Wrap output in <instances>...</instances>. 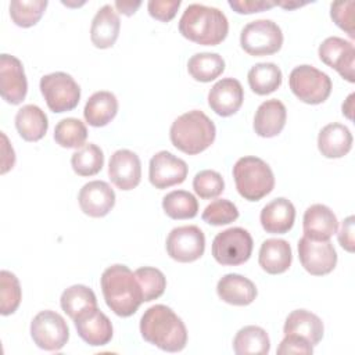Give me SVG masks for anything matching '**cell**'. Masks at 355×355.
Masks as SVG:
<instances>
[{
	"mask_svg": "<svg viewBox=\"0 0 355 355\" xmlns=\"http://www.w3.org/2000/svg\"><path fill=\"white\" fill-rule=\"evenodd\" d=\"M240 44L250 55H270L282 49L283 32L272 19H255L243 28Z\"/></svg>",
	"mask_w": 355,
	"mask_h": 355,
	"instance_id": "cell-7",
	"label": "cell"
},
{
	"mask_svg": "<svg viewBox=\"0 0 355 355\" xmlns=\"http://www.w3.org/2000/svg\"><path fill=\"white\" fill-rule=\"evenodd\" d=\"M31 337L44 351H60L69 338V329L60 313L46 309L32 319Z\"/></svg>",
	"mask_w": 355,
	"mask_h": 355,
	"instance_id": "cell-10",
	"label": "cell"
},
{
	"mask_svg": "<svg viewBox=\"0 0 355 355\" xmlns=\"http://www.w3.org/2000/svg\"><path fill=\"white\" fill-rule=\"evenodd\" d=\"M40 92L47 107L53 112H65L73 110L80 98V87L67 72H53L42 76Z\"/></svg>",
	"mask_w": 355,
	"mask_h": 355,
	"instance_id": "cell-8",
	"label": "cell"
},
{
	"mask_svg": "<svg viewBox=\"0 0 355 355\" xmlns=\"http://www.w3.org/2000/svg\"><path fill=\"white\" fill-rule=\"evenodd\" d=\"M15 128L24 140L37 141L49 129L47 115L40 107L26 104L15 114Z\"/></svg>",
	"mask_w": 355,
	"mask_h": 355,
	"instance_id": "cell-29",
	"label": "cell"
},
{
	"mask_svg": "<svg viewBox=\"0 0 355 355\" xmlns=\"http://www.w3.org/2000/svg\"><path fill=\"white\" fill-rule=\"evenodd\" d=\"M276 3V6H280V7H283V8H286V10H291V8H297V7H301V6H305L306 3H298V1H280V3H277V1H275Z\"/></svg>",
	"mask_w": 355,
	"mask_h": 355,
	"instance_id": "cell-50",
	"label": "cell"
},
{
	"mask_svg": "<svg viewBox=\"0 0 355 355\" xmlns=\"http://www.w3.org/2000/svg\"><path fill=\"white\" fill-rule=\"evenodd\" d=\"M83 214L92 218L105 216L115 205V193L104 180H92L82 186L78 196Z\"/></svg>",
	"mask_w": 355,
	"mask_h": 355,
	"instance_id": "cell-18",
	"label": "cell"
},
{
	"mask_svg": "<svg viewBox=\"0 0 355 355\" xmlns=\"http://www.w3.org/2000/svg\"><path fill=\"white\" fill-rule=\"evenodd\" d=\"M229 6L239 14H252L269 10L275 7L276 3L265 0H229Z\"/></svg>",
	"mask_w": 355,
	"mask_h": 355,
	"instance_id": "cell-45",
	"label": "cell"
},
{
	"mask_svg": "<svg viewBox=\"0 0 355 355\" xmlns=\"http://www.w3.org/2000/svg\"><path fill=\"white\" fill-rule=\"evenodd\" d=\"M108 176L119 190L128 191L137 187L141 179L139 155L126 148L116 150L110 158Z\"/></svg>",
	"mask_w": 355,
	"mask_h": 355,
	"instance_id": "cell-16",
	"label": "cell"
},
{
	"mask_svg": "<svg viewBox=\"0 0 355 355\" xmlns=\"http://www.w3.org/2000/svg\"><path fill=\"white\" fill-rule=\"evenodd\" d=\"M252 237L243 227H229L212 241V257L220 265L236 266L247 262L252 252Z\"/></svg>",
	"mask_w": 355,
	"mask_h": 355,
	"instance_id": "cell-9",
	"label": "cell"
},
{
	"mask_svg": "<svg viewBox=\"0 0 355 355\" xmlns=\"http://www.w3.org/2000/svg\"><path fill=\"white\" fill-rule=\"evenodd\" d=\"M114 6L121 14L130 17L139 10V7L141 6V1H115Z\"/></svg>",
	"mask_w": 355,
	"mask_h": 355,
	"instance_id": "cell-48",
	"label": "cell"
},
{
	"mask_svg": "<svg viewBox=\"0 0 355 355\" xmlns=\"http://www.w3.org/2000/svg\"><path fill=\"white\" fill-rule=\"evenodd\" d=\"M286 119L287 111L284 104L277 98L266 100L255 111L254 130L261 137H275L283 130Z\"/></svg>",
	"mask_w": 355,
	"mask_h": 355,
	"instance_id": "cell-24",
	"label": "cell"
},
{
	"mask_svg": "<svg viewBox=\"0 0 355 355\" xmlns=\"http://www.w3.org/2000/svg\"><path fill=\"white\" fill-rule=\"evenodd\" d=\"M288 85L294 96L305 104H322L331 93V79L327 73L312 65H298L288 76Z\"/></svg>",
	"mask_w": 355,
	"mask_h": 355,
	"instance_id": "cell-6",
	"label": "cell"
},
{
	"mask_svg": "<svg viewBox=\"0 0 355 355\" xmlns=\"http://www.w3.org/2000/svg\"><path fill=\"white\" fill-rule=\"evenodd\" d=\"M205 251V236L198 226L187 225L171 230L166 237L168 255L182 263L194 262Z\"/></svg>",
	"mask_w": 355,
	"mask_h": 355,
	"instance_id": "cell-11",
	"label": "cell"
},
{
	"mask_svg": "<svg viewBox=\"0 0 355 355\" xmlns=\"http://www.w3.org/2000/svg\"><path fill=\"white\" fill-rule=\"evenodd\" d=\"M60 304L62 311L75 320L83 312L97 306V298L94 291L83 284H73L65 288L61 294Z\"/></svg>",
	"mask_w": 355,
	"mask_h": 355,
	"instance_id": "cell-32",
	"label": "cell"
},
{
	"mask_svg": "<svg viewBox=\"0 0 355 355\" xmlns=\"http://www.w3.org/2000/svg\"><path fill=\"white\" fill-rule=\"evenodd\" d=\"M141 337L166 352H179L186 347L187 330L183 320L166 305L150 306L140 319Z\"/></svg>",
	"mask_w": 355,
	"mask_h": 355,
	"instance_id": "cell-1",
	"label": "cell"
},
{
	"mask_svg": "<svg viewBox=\"0 0 355 355\" xmlns=\"http://www.w3.org/2000/svg\"><path fill=\"white\" fill-rule=\"evenodd\" d=\"M354 8H355V1L348 0V1H336L331 4V19L336 22V25L345 31L349 37H355L354 33Z\"/></svg>",
	"mask_w": 355,
	"mask_h": 355,
	"instance_id": "cell-42",
	"label": "cell"
},
{
	"mask_svg": "<svg viewBox=\"0 0 355 355\" xmlns=\"http://www.w3.org/2000/svg\"><path fill=\"white\" fill-rule=\"evenodd\" d=\"M233 178L239 194L247 201H259L275 187L270 166L258 157H241L233 166Z\"/></svg>",
	"mask_w": 355,
	"mask_h": 355,
	"instance_id": "cell-5",
	"label": "cell"
},
{
	"mask_svg": "<svg viewBox=\"0 0 355 355\" xmlns=\"http://www.w3.org/2000/svg\"><path fill=\"white\" fill-rule=\"evenodd\" d=\"M259 220L266 233L284 234L294 225L295 208L293 202L284 197L275 198L262 208Z\"/></svg>",
	"mask_w": 355,
	"mask_h": 355,
	"instance_id": "cell-21",
	"label": "cell"
},
{
	"mask_svg": "<svg viewBox=\"0 0 355 355\" xmlns=\"http://www.w3.org/2000/svg\"><path fill=\"white\" fill-rule=\"evenodd\" d=\"M201 218L204 222L212 226L229 225L239 218V209L232 201L218 198L205 207Z\"/></svg>",
	"mask_w": 355,
	"mask_h": 355,
	"instance_id": "cell-41",
	"label": "cell"
},
{
	"mask_svg": "<svg viewBox=\"0 0 355 355\" xmlns=\"http://www.w3.org/2000/svg\"><path fill=\"white\" fill-rule=\"evenodd\" d=\"M1 139H3V158H1V173L8 172L10 169H12L14 164H15V153L12 150V147L8 143L7 136L1 132Z\"/></svg>",
	"mask_w": 355,
	"mask_h": 355,
	"instance_id": "cell-47",
	"label": "cell"
},
{
	"mask_svg": "<svg viewBox=\"0 0 355 355\" xmlns=\"http://www.w3.org/2000/svg\"><path fill=\"white\" fill-rule=\"evenodd\" d=\"M244 100L241 83L234 78H223L218 80L208 93V105L220 116L236 114Z\"/></svg>",
	"mask_w": 355,
	"mask_h": 355,
	"instance_id": "cell-19",
	"label": "cell"
},
{
	"mask_svg": "<svg viewBox=\"0 0 355 355\" xmlns=\"http://www.w3.org/2000/svg\"><path fill=\"white\" fill-rule=\"evenodd\" d=\"M215 123L198 110L178 116L169 130L172 144L184 154L196 155L205 151L215 140Z\"/></svg>",
	"mask_w": 355,
	"mask_h": 355,
	"instance_id": "cell-4",
	"label": "cell"
},
{
	"mask_svg": "<svg viewBox=\"0 0 355 355\" xmlns=\"http://www.w3.org/2000/svg\"><path fill=\"white\" fill-rule=\"evenodd\" d=\"M28 92V80L22 62L10 54L0 55V94L1 98L18 105L24 101Z\"/></svg>",
	"mask_w": 355,
	"mask_h": 355,
	"instance_id": "cell-15",
	"label": "cell"
},
{
	"mask_svg": "<svg viewBox=\"0 0 355 355\" xmlns=\"http://www.w3.org/2000/svg\"><path fill=\"white\" fill-rule=\"evenodd\" d=\"M71 165L79 176L97 175L104 165L103 150L94 143H87L72 154Z\"/></svg>",
	"mask_w": 355,
	"mask_h": 355,
	"instance_id": "cell-35",
	"label": "cell"
},
{
	"mask_svg": "<svg viewBox=\"0 0 355 355\" xmlns=\"http://www.w3.org/2000/svg\"><path fill=\"white\" fill-rule=\"evenodd\" d=\"M73 323L79 337L92 347L105 345L112 338V323L97 306L79 315Z\"/></svg>",
	"mask_w": 355,
	"mask_h": 355,
	"instance_id": "cell-17",
	"label": "cell"
},
{
	"mask_svg": "<svg viewBox=\"0 0 355 355\" xmlns=\"http://www.w3.org/2000/svg\"><path fill=\"white\" fill-rule=\"evenodd\" d=\"M352 147L351 130L338 122L329 123L322 128L318 136V148L326 158H341L349 153Z\"/></svg>",
	"mask_w": 355,
	"mask_h": 355,
	"instance_id": "cell-25",
	"label": "cell"
},
{
	"mask_svg": "<svg viewBox=\"0 0 355 355\" xmlns=\"http://www.w3.org/2000/svg\"><path fill=\"white\" fill-rule=\"evenodd\" d=\"M189 172L187 164L169 151H158L150 159L148 179L155 189H168L186 180Z\"/></svg>",
	"mask_w": 355,
	"mask_h": 355,
	"instance_id": "cell-13",
	"label": "cell"
},
{
	"mask_svg": "<svg viewBox=\"0 0 355 355\" xmlns=\"http://www.w3.org/2000/svg\"><path fill=\"white\" fill-rule=\"evenodd\" d=\"M118 112V100L114 93L100 90L93 93L86 101L83 116L90 126L101 128L108 125Z\"/></svg>",
	"mask_w": 355,
	"mask_h": 355,
	"instance_id": "cell-28",
	"label": "cell"
},
{
	"mask_svg": "<svg viewBox=\"0 0 355 355\" xmlns=\"http://www.w3.org/2000/svg\"><path fill=\"white\" fill-rule=\"evenodd\" d=\"M193 189L196 194L202 200L216 198L225 190V180L219 172L204 169L194 176Z\"/></svg>",
	"mask_w": 355,
	"mask_h": 355,
	"instance_id": "cell-40",
	"label": "cell"
},
{
	"mask_svg": "<svg viewBox=\"0 0 355 355\" xmlns=\"http://www.w3.org/2000/svg\"><path fill=\"white\" fill-rule=\"evenodd\" d=\"M107 306L121 318H129L141 305L143 291L135 273L126 265L108 266L100 279Z\"/></svg>",
	"mask_w": 355,
	"mask_h": 355,
	"instance_id": "cell-2",
	"label": "cell"
},
{
	"mask_svg": "<svg viewBox=\"0 0 355 355\" xmlns=\"http://www.w3.org/2000/svg\"><path fill=\"white\" fill-rule=\"evenodd\" d=\"M87 129L78 118H64L54 128V140L64 148H80L86 144Z\"/></svg>",
	"mask_w": 355,
	"mask_h": 355,
	"instance_id": "cell-36",
	"label": "cell"
},
{
	"mask_svg": "<svg viewBox=\"0 0 355 355\" xmlns=\"http://www.w3.org/2000/svg\"><path fill=\"white\" fill-rule=\"evenodd\" d=\"M298 257L304 269L313 276L329 275L337 265V252L330 243L302 236L298 241Z\"/></svg>",
	"mask_w": 355,
	"mask_h": 355,
	"instance_id": "cell-12",
	"label": "cell"
},
{
	"mask_svg": "<svg viewBox=\"0 0 355 355\" xmlns=\"http://www.w3.org/2000/svg\"><path fill=\"white\" fill-rule=\"evenodd\" d=\"M47 4V0H14L10 3V17L17 26L31 28L39 22Z\"/></svg>",
	"mask_w": 355,
	"mask_h": 355,
	"instance_id": "cell-37",
	"label": "cell"
},
{
	"mask_svg": "<svg viewBox=\"0 0 355 355\" xmlns=\"http://www.w3.org/2000/svg\"><path fill=\"white\" fill-rule=\"evenodd\" d=\"M352 101H354V94H349L347 100L343 103V115H345L348 119H352Z\"/></svg>",
	"mask_w": 355,
	"mask_h": 355,
	"instance_id": "cell-49",
	"label": "cell"
},
{
	"mask_svg": "<svg viewBox=\"0 0 355 355\" xmlns=\"http://www.w3.org/2000/svg\"><path fill=\"white\" fill-rule=\"evenodd\" d=\"M187 71L197 82L208 83L225 71V60L218 53H197L190 57Z\"/></svg>",
	"mask_w": 355,
	"mask_h": 355,
	"instance_id": "cell-33",
	"label": "cell"
},
{
	"mask_svg": "<svg viewBox=\"0 0 355 355\" xmlns=\"http://www.w3.org/2000/svg\"><path fill=\"white\" fill-rule=\"evenodd\" d=\"M22 300L18 277L10 270L0 272V313L3 316L14 313Z\"/></svg>",
	"mask_w": 355,
	"mask_h": 355,
	"instance_id": "cell-38",
	"label": "cell"
},
{
	"mask_svg": "<svg viewBox=\"0 0 355 355\" xmlns=\"http://www.w3.org/2000/svg\"><path fill=\"white\" fill-rule=\"evenodd\" d=\"M135 276L141 287L144 302L157 300L164 294L166 288V277L159 269L143 266L135 270Z\"/></svg>",
	"mask_w": 355,
	"mask_h": 355,
	"instance_id": "cell-39",
	"label": "cell"
},
{
	"mask_svg": "<svg viewBox=\"0 0 355 355\" xmlns=\"http://www.w3.org/2000/svg\"><path fill=\"white\" fill-rule=\"evenodd\" d=\"M179 32L197 44L216 46L226 39L229 22L219 8L194 3L183 11Z\"/></svg>",
	"mask_w": 355,
	"mask_h": 355,
	"instance_id": "cell-3",
	"label": "cell"
},
{
	"mask_svg": "<svg viewBox=\"0 0 355 355\" xmlns=\"http://www.w3.org/2000/svg\"><path fill=\"white\" fill-rule=\"evenodd\" d=\"M233 351L237 355H266L270 351V340L259 326H244L233 338Z\"/></svg>",
	"mask_w": 355,
	"mask_h": 355,
	"instance_id": "cell-30",
	"label": "cell"
},
{
	"mask_svg": "<svg viewBox=\"0 0 355 355\" xmlns=\"http://www.w3.org/2000/svg\"><path fill=\"white\" fill-rule=\"evenodd\" d=\"M318 53L322 62L334 68L349 83L355 82V47L352 42L338 36H330L320 43Z\"/></svg>",
	"mask_w": 355,
	"mask_h": 355,
	"instance_id": "cell-14",
	"label": "cell"
},
{
	"mask_svg": "<svg viewBox=\"0 0 355 355\" xmlns=\"http://www.w3.org/2000/svg\"><path fill=\"white\" fill-rule=\"evenodd\" d=\"M302 229L305 237L316 241H326L337 233L338 220L329 207L313 204L304 212Z\"/></svg>",
	"mask_w": 355,
	"mask_h": 355,
	"instance_id": "cell-20",
	"label": "cell"
},
{
	"mask_svg": "<svg viewBox=\"0 0 355 355\" xmlns=\"http://www.w3.org/2000/svg\"><path fill=\"white\" fill-rule=\"evenodd\" d=\"M284 334H295L308 340L312 345H316L323 338L324 327L322 319L306 311V309H295L286 318Z\"/></svg>",
	"mask_w": 355,
	"mask_h": 355,
	"instance_id": "cell-27",
	"label": "cell"
},
{
	"mask_svg": "<svg viewBox=\"0 0 355 355\" xmlns=\"http://www.w3.org/2000/svg\"><path fill=\"white\" fill-rule=\"evenodd\" d=\"M354 220H355V218L352 215L345 218L343 220L340 232H338V243L348 252H354V245H355V243H354Z\"/></svg>",
	"mask_w": 355,
	"mask_h": 355,
	"instance_id": "cell-46",
	"label": "cell"
},
{
	"mask_svg": "<svg viewBox=\"0 0 355 355\" xmlns=\"http://www.w3.org/2000/svg\"><path fill=\"white\" fill-rule=\"evenodd\" d=\"M251 90L258 96H266L277 90L282 85L283 75L280 68L273 62H258L251 67L247 75Z\"/></svg>",
	"mask_w": 355,
	"mask_h": 355,
	"instance_id": "cell-31",
	"label": "cell"
},
{
	"mask_svg": "<svg viewBox=\"0 0 355 355\" xmlns=\"http://www.w3.org/2000/svg\"><path fill=\"white\" fill-rule=\"evenodd\" d=\"M180 4V0H150L147 4V10L153 18L161 22H169L175 18Z\"/></svg>",
	"mask_w": 355,
	"mask_h": 355,
	"instance_id": "cell-43",
	"label": "cell"
},
{
	"mask_svg": "<svg viewBox=\"0 0 355 355\" xmlns=\"http://www.w3.org/2000/svg\"><path fill=\"white\" fill-rule=\"evenodd\" d=\"M121 21L111 4L103 6L94 15L90 26V40L97 49H110L115 44Z\"/></svg>",
	"mask_w": 355,
	"mask_h": 355,
	"instance_id": "cell-23",
	"label": "cell"
},
{
	"mask_svg": "<svg viewBox=\"0 0 355 355\" xmlns=\"http://www.w3.org/2000/svg\"><path fill=\"white\" fill-rule=\"evenodd\" d=\"M216 293L223 302L236 306L250 305L258 294L255 284L239 273L222 276L216 284Z\"/></svg>",
	"mask_w": 355,
	"mask_h": 355,
	"instance_id": "cell-22",
	"label": "cell"
},
{
	"mask_svg": "<svg viewBox=\"0 0 355 355\" xmlns=\"http://www.w3.org/2000/svg\"><path fill=\"white\" fill-rule=\"evenodd\" d=\"M293 261V252L288 241L283 239H268L261 244L258 262L269 275L284 273Z\"/></svg>",
	"mask_w": 355,
	"mask_h": 355,
	"instance_id": "cell-26",
	"label": "cell"
},
{
	"mask_svg": "<svg viewBox=\"0 0 355 355\" xmlns=\"http://www.w3.org/2000/svg\"><path fill=\"white\" fill-rule=\"evenodd\" d=\"M162 208L172 219H191L198 212V201L186 190H173L162 198Z\"/></svg>",
	"mask_w": 355,
	"mask_h": 355,
	"instance_id": "cell-34",
	"label": "cell"
},
{
	"mask_svg": "<svg viewBox=\"0 0 355 355\" xmlns=\"http://www.w3.org/2000/svg\"><path fill=\"white\" fill-rule=\"evenodd\" d=\"M312 352H313V345L304 337H300L295 334H284V338L277 347L279 355H288V354L309 355Z\"/></svg>",
	"mask_w": 355,
	"mask_h": 355,
	"instance_id": "cell-44",
	"label": "cell"
}]
</instances>
